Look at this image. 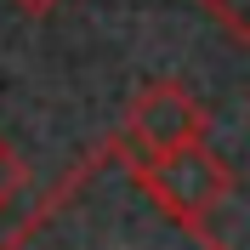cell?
Returning <instances> with one entry per match:
<instances>
[{
    "label": "cell",
    "mask_w": 250,
    "mask_h": 250,
    "mask_svg": "<svg viewBox=\"0 0 250 250\" xmlns=\"http://www.w3.org/2000/svg\"><path fill=\"white\" fill-rule=\"evenodd\" d=\"M233 46H250V0H193Z\"/></svg>",
    "instance_id": "obj_4"
},
{
    "label": "cell",
    "mask_w": 250,
    "mask_h": 250,
    "mask_svg": "<svg viewBox=\"0 0 250 250\" xmlns=\"http://www.w3.org/2000/svg\"><path fill=\"white\" fill-rule=\"evenodd\" d=\"M12 6H17L23 17H51V12L62 6V0H12Z\"/></svg>",
    "instance_id": "obj_6"
},
{
    "label": "cell",
    "mask_w": 250,
    "mask_h": 250,
    "mask_svg": "<svg viewBox=\"0 0 250 250\" xmlns=\"http://www.w3.org/2000/svg\"><path fill=\"white\" fill-rule=\"evenodd\" d=\"M29 182V165H23V154H17L12 142L0 137V216H6V205L17 199V188Z\"/></svg>",
    "instance_id": "obj_5"
},
{
    "label": "cell",
    "mask_w": 250,
    "mask_h": 250,
    "mask_svg": "<svg viewBox=\"0 0 250 250\" xmlns=\"http://www.w3.org/2000/svg\"><path fill=\"white\" fill-rule=\"evenodd\" d=\"M148 171H154L159 193H165L182 216H193V222H205L228 193H233V165H228L210 142H188L176 154H159V159H148Z\"/></svg>",
    "instance_id": "obj_3"
},
{
    "label": "cell",
    "mask_w": 250,
    "mask_h": 250,
    "mask_svg": "<svg viewBox=\"0 0 250 250\" xmlns=\"http://www.w3.org/2000/svg\"><path fill=\"white\" fill-rule=\"evenodd\" d=\"M0 250H228L159 193L125 131L97 137L0 239Z\"/></svg>",
    "instance_id": "obj_1"
},
{
    "label": "cell",
    "mask_w": 250,
    "mask_h": 250,
    "mask_svg": "<svg viewBox=\"0 0 250 250\" xmlns=\"http://www.w3.org/2000/svg\"><path fill=\"white\" fill-rule=\"evenodd\" d=\"M120 131L142 159H159V154L188 148V142H205L210 137V114L182 80H142L131 91V103H125Z\"/></svg>",
    "instance_id": "obj_2"
}]
</instances>
